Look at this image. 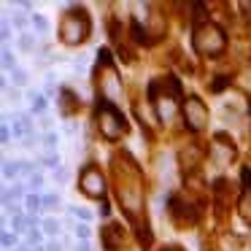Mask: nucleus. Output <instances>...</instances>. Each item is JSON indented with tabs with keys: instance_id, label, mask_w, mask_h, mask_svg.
<instances>
[{
	"instance_id": "obj_21",
	"label": "nucleus",
	"mask_w": 251,
	"mask_h": 251,
	"mask_svg": "<svg viewBox=\"0 0 251 251\" xmlns=\"http://www.w3.org/2000/svg\"><path fill=\"white\" fill-rule=\"evenodd\" d=\"M44 146L49 149V151L57 146V132H46V135H44Z\"/></svg>"
},
{
	"instance_id": "obj_5",
	"label": "nucleus",
	"mask_w": 251,
	"mask_h": 251,
	"mask_svg": "<svg viewBox=\"0 0 251 251\" xmlns=\"http://www.w3.org/2000/svg\"><path fill=\"white\" fill-rule=\"evenodd\" d=\"M60 38L68 46H78L89 38V17L84 8H71L60 22Z\"/></svg>"
},
{
	"instance_id": "obj_28",
	"label": "nucleus",
	"mask_w": 251,
	"mask_h": 251,
	"mask_svg": "<svg viewBox=\"0 0 251 251\" xmlns=\"http://www.w3.org/2000/svg\"><path fill=\"white\" fill-rule=\"evenodd\" d=\"M3 246H6V249H11V246H14V235H3Z\"/></svg>"
},
{
	"instance_id": "obj_15",
	"label": "nucleus",
	"mask_w": 251,
	"mask_h": 251,
	"mask_svg": "<svg viewBox=\"0 0 251 251\" xmlns=\"http://www.w3.org/2000/svg\"><path fill=\"white\" fill-rule=\"evenodd\" d=\"M41 162L46 165V168H54V170H60V157H57L54 151H49V154H44V159Z\"/></svg>"
},
{
	"instance_id": "obj_10",
	"label": "nucleus",
	"mask_w": 251,
	"mask_h": 251,
	"mask_svg": "<svg viewBox=\"0 0 251 251\" xmlns=\"http://www.w3.org/2000/svg\"><path fill=\"white\" fill-rule=\"evenodd\" d=\"M103 246H105V251H116L122 246V229L116 227V224H108L105 227V232H103Z\"/></svg>"
},
{
	"instance_id": "obj_3",
	"label": "nucleus",
	"mask_w": 251,
	"mask_h": 251,
	"mask_svg": "<svg viewBox=\"0 0 251 251\" xmlns=\"http://www.w3.org/2000/svg\"><path fill=\"white\" fill-rule=\"evenodd\" d=\"M192 46H195L197 54L202 57H216L224 51L227 38H224V30L216 27L213 22H200L192 33Z\"/></svg>"
},
{
	"instance_id": "obj_14",
	"label": "nucleus",
	"mask_w": 251,
	"mask_h": 251,
	"mask_svg": "<svg viewBox=\"0 0 251 251\" xmlns=\"http://www.w3.org/2000/svg\"><path fill=\"white\" fill-rule=\"evenodd\" d=\"M17 173H22V168H19V162H3V176H6V178H14V176Z\"/></svg>"
},
{
	"instance_id": "obj_27",
	"label": "nucleus",
	"mask_w": 251,
	"mask_h": 251,
	"mask_svg": "<svg viewBox=\"0 0 251 251\" xmlns=\"http://www.w3.org/2000/svg\"><path fill=\"white\" fill-rule=\"evenodd\" d=\"M11 195H14V200H19V197H25V186H22V184H14Z\"/></svg>"
},
{
	"instance_id": "obj_34",
	"label": "nucleus",
	"mask_w": 251,
	"mask_h": 251,
	"mask_svg": "<svg viewBox=\"0 0 251 251\" xmlns=\"http://www.w3.org/2000/svg\"><path fill=\"white\" fill-rule=\"evenodd\" d=\"M46 251H62V249H60V243H54V240H51V243L46 246Z\"/></svg>"
},
{
	"instance_id": "obj_22",
	"label": "nucleus",
	"mask_w": 251,
	"mask_h": 251,
	"mask_svg": "<svg viewBox=\"0 0 251 251\" xmlns=\"http://www.w3.org/2000/svg\"><path fill=\"white\" fill-rule=\"evenodd\" d=\"M14 81H17L19 87H25V84H27V73H25L22 68H17V71H14Z\"/></svg>"
},
{
	"instance_id": "obj_1",
	"label": "nucleus",
	"mask_w": 251,
	"mask_h": 251,
	"mask_svg": "<svg viewBox=\"0 0 251 251\" xmlns=\"http://www.w3.org/2000/svg\"><path fill=\"white\" fill-rule=\"evenodd\" d=\"M114 170H116V197H119L122 208H125L127 219L135 224L138 238L143 246L151 243V232H149V222L143 213V181H141V170L130 157H114Z\"/></svg>"
},
{
	"instance_id": "obj_8",
	"label": "nucleus",
	"mask_w": 251,
	"mask_h": 251,
	"mask_svg": "<svg viewBox=\"0 0 251 251\" xmlns=\"http://www.w3.org/2000/svg\"><path fill=\"white\" fill-rule=\"evenodd\" d=\"M81 192L89 197H103L105 195V181H103V173H100L95 165H87L81 170Z\"/></svg>"
},
{
	"instance_id": "obj_36",
	"label": "nucleus",
	"mask_w": 251,
	"mask_h": 251,
	"mask_svg": "<svg viewBox=\"0 0 251 251\" xmlns=\"http://www.w3.org/2000/svg\"><path fill=\"white\" fill-rule=\"evenodd\" d=\"M249 11H251V6H249Z\"/></svg>"
},
{
	"instance_id": "obj_25",
	"label": "nucleus",
	"mask_w": 251,
	"mask_h": 251,
	"mask_svg": "<svg viewBox=\"0 0 251 251\" xmlns=\"http://www.w3.org/2000/svg\"><path fill=\"white\" fill-rule=\"evenodd\" d=\"M41 184H44V176H41V173H33V176H30V184H27L30 189H38Z\"/></svg>"
},
{
	"instance_id": "obj_12",
	"label": "nucleus",
	"mask_w": 251,
	"mask_h": 251,
	"mask_svg": "<svg viewBox=\"0 0 251 251\" xmlns=\"http://www.w3.org/2000/svg\"><path fill=\"white\" fill-rule=\"evenodd\" d=\"M30 100H33V114H44V111H46V98H44V95L30 92Z\"/></svg>"
},
{
	"instance_id": "obj_16",
	"label": "nucleus",
	"mask_w": 251,
	"mask_h": 251,
	"mask_svg": "<svg viewBox=\"0 0 251 251\" xmlns=\"http://www.w3.org/2000/svg\"><path fill=\"white\" fill-rule=\"evenodd\" d=\"M25 202H27L30 216H33V211H38V208L44 205V200H41V197H35V195H27V197H25Z\"/></svg>"
},
{
	"instance_id": "obj_31",
	"label": "nucleus",
	"mask_w": 251,
	"mask_h": 251,
	"mask_svg": "<svg viewBox=\"0 0 251 251\" xmlns=\"http://www.w3.org/2000/svg\"><path fill=\"white\" fill-rule=\"evenodd\" d=\"M54 178H57V181H65V178H68V173L60 168V170H54Z\"/></svg>"
},
{
	"instance_id": "obj_7",
	"label": "nucleus",
	"mask_w": 251,
	"mask_h": 251,
	"mask_svg": "<svg viewBox=\"0 0 251 251\" xmlns=\"http://www.w3.org/2000/svg\"><path fill=\"white\" fill-rule=\"evenodd\" d=\"M184 119H186V127L189 130H202L208 125V108L200 98H186L184 103Z\"/></svg>"
},
{
	"instance_id": "obj_2",
	"label": "nucleus",
	"mask_w": 251,
	"mask_h": 251,
	"mask_svg": "<svg viewBox=\"0 0 251 251\" xmlns=\"http://www.w3.org/2000/svg\"><path fill=\"white\" fill-rule=\"evenodd\" d=\"M149 98H151L154 108H157V119L168 125L176 116V100L181 98V84L173 76L157 78V81L149 84Z\"/></svg>"
},
{
	"instance_id": "obj_33",
	"label": "nucleus",
	"mask_w": 251,
	"mask_h": 251,
	"mask_svg": "<svg viewBox=\"0 0 251 251\" xmlns=\"http://www.w3.org/2000/svg\"><path fill=\"white\" fill-rule=\"evenodd\" d=\"M0 38H3V41L11 38V27H8V25H3V35H0Z\"/></svg>"
},
{
	"instance_id": "obj_35",
	"label": "nucleus",
	"mask_w": 251,
	"mask_h": 251,
	"mask_svg": "<svg viewBox=\"0 0 251 251\" xmlns=\"http://www.w3.org/2000/svg\"><path fill=\"white\" fill-rule=\"evenodd\" d=\"M165 251H181V249H165Z\"/></svg>"
},
{
	"instance_id": "obj_32",
	"label": "nucleus",
	"mask_w": 251,
	"mask_h": 251,
	"mask_svg": "<svg viewBox=\"0 0 251 251\" xmlns=\"http://www.w3.org/2000/svg\"><path fill=\"white\" fill-rule=\"evenodd\" d=\"M76 251H92V246H89V243H87V240H81V243H78V246H76Z\"/></svg>"
},
{
	"instance_id": "obj_29",
	"label": "nucleus",
	"mask_w": 251,
	"mask_h": 251,
	"mask_svg": "<svg viewBox=\"0 0 251 251\" xmlns=\"http://www.w3.org/2000/svg\"><path fill=\"white\" fill-rule=\"evenodd\" d=\"M19 168H22V173H33V162H19Z\"/></svg>"
},
{
	"instance_id": "obj_13",
	"label": "nucleus",
	"mask_w": 251,
	"mask_h": 251,
	"mask_svg": "<svg viewBox=\"0 0 251 251\" xmlns=\"http://www.w3.org/2000/svg\"><path fill=\"white\" fill-rule=\"evenodd\" d=\"M41 227H44V232L46 235H57V232H60V222H57V219H44V224H41Z\"/></svg>"
},
{
	"instance_id": "obj_26",
	"label": "nucleus",
	"mask_w": 251,
	"mask_h": 251,
	"mask_svg": "<svg viewBox=\"0 0 251 251\" xmlns=\"http://www.w3.org/2000/svg\"><path fill=\"white\" fill-rule=\"evenodd\" d=\"M27 243H30V246L41 243V232H38V227H35V229H30V232H27Z\"/></svg>"
},
{
	"instance_id": "obj_19",
	"label": "nucleus",
	"mask_w": 251,
	"mask_h": 251,
	"mask_svg": "<svg viewBox=\"0 0 251 251\" xmlns=\"http://www.w3.org/2000/svg\"><path fill=\"white\" fill-rule=\"evenodd\" d=\"M19 49H22V51H33V38H30V35H19Z\"/></svg>"
},
{
	"instance_id": "obj_11",
	"label": "nucleus",
	"mask_w": 251,
	"mask_h": 251,
	"mask_svg": "<svg viewBox=\"0 0 251 251\" xmlns=\"http://www.w3.org/2000/svg\"><path fill=\"white\" fill-rule=\"evenodd\" d=\"M240 216H243L246 222H251V192H246V195L240 197Z\"/></svg>"
},
{
	"instance_id": "obj_20",
	"label": "nucleus",
	"mask_w": 251,
	"mask_h": 251,
	"mask_svg": "<svg viewBox=\"0 0 251 251\" xmlns=\"http://www.w3.org/2000/svg\"><path fill=\"white\" fill-rule=\"evenodd\" d=\"M71 213H73V216H78V219H84V222H89V219H92V213H89L87 208H76V205H73Z\"/></svg>"
},
{
	"instance_id": "obj_23",
	"label": "nucleus",
	"mask_w": 251,
	"mask_h": 251,
	"mask_svg": "<svg viewBox=\"0 0 251 251\" xmlns=\"http://www.w3.org/2000/svg\"><path fill=\"white\" fill-rule=\"evenodd\" d=\"M33 25H35V27L41 30V33H46V30H49V22H46L44 17H38V14H35V17H33Z\"/></svg>"
},
{
	"instance_id": "obj_9",
	"label": "nucleus",
	"mask_w": 251,
	"mask_h": 251,
	"mask_svg": "<svg viewBox=\"0 0 251 251\" xmlns=\"http://www.w3.org/2000/svg\"><path fill=\"white\" fill-rule=\"evenodd\" d=\"M235 157V146L232 143H227V135H216L213 138V146H211V159L216 168H224V165H229V159Z\"/></svg>"
},
{
	"instance_id": "obj_30",
	"label": "nucleus",
	"mask_w": 251,
	"mask_h": 251,
	"mask_svg": "<svg viewBox=\"0 0 251 251\" xmlns=\"http://www.w3.org/2000/svg\"><path fill=\"white\" fill-rule=\"evenodd\" d=\"M14 25H17V27H19V30H22V27H25V25H27V19H25V17H14Z\"/></svg>"
},
{
	"instance_id": "obj_4",
	"label": "nucleus",
	"mask_w": 251,
	"mask_h": 251,
	"mask_svg": "<svg viewBox=\"0 0 251 251\" xmlns=\"http://www.w3.org/2000/svg\"><path fill=\"white\" fill-rule=\"evenodd\" d=\"M98 92L103 98V103H122V78L116 73V68L111 65L108 51H100V71H98Z\"/></svg>"
},
{
	"instance_id": "obj_18",
	"label": "nucleus",
	"mask_w": 251,
	"mask_h": 251,
	"mask_svg": "<svg viewBox=\"0 0 251 251\" xmlns=\"http://www.w3.org/2000/svg\"><path fill=\"white\" fill-rule=\"evenodd\" d=\"M73 232H76V238H81V240H89V235H92V229H89L87 224H76V229H73Z\"/></svg>"
},
{
	"instance_id": "obj_17",
	"label": "nucleus",
	"mask_w": 251,
	"mask_h": 251,
	"mask_svg": "<svg viewBox=\"0 0 251 251\" xmlns=\"http://www.w3.org/2000/svg\"><path fill=\"white\" fill-rule=\"evenodd\" d=\"M57 205H60V197L57 195H46L44 197V211H54Z\"/></svg>"
},
{
	"instance_id": "obj_6",
	"label": "nucleus",
	"mask_w": 251,
	"mask_h": 251,
	"mask_svg": "<svg viewBox=\"0 0 251 251\" xmlns=\"http://www.w3.org/2000/svg\"><path fill=\"white\" fill-rule=\"evenodd\" d=\"M98 130L105 141H119L127 132V122L111 103H100L98 105Z\"/></svg>"
},
{
	"instance_id": "obj_24",
	"label": "nucleus",
	"mask_w": 251,
	"mask_h": 251,
	"mask_svg": "<svg viewBox=\"0 0 251 251\" xmlns=\"http://www.w3.org/2000/svg\"><path fill=\"white\" fill-rule=\"evenodd\" d=\"M3 65H6V68H14V71H17V65H14V51L3 49Z\"/></svg>"
}]
</instances>
